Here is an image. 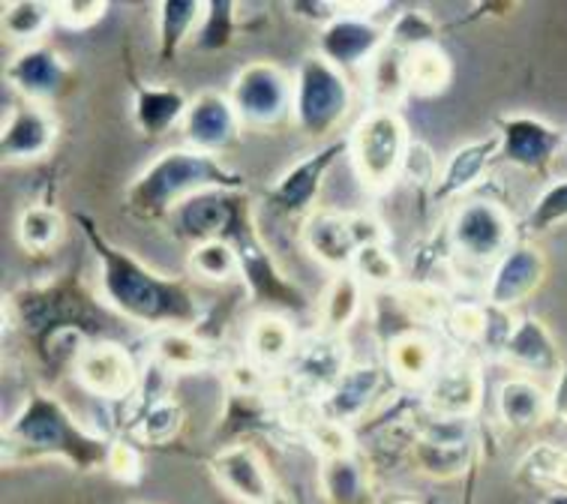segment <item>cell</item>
Returning <instances> with one entry per match:
<instances>
[{
	"label": "cell",
	"instance_id": "cell-28",
	"mask_svg": "<svg viewBox=\"0 0 567 504\" xmlns=\"http://www.w3.org/2000/svg\"><path fill=\"white\" fill-rule=\"evenodd\" d=\"M189 96L181 88L133 82V124L145 138H163L184 124Z\"/></svg>",
	"mask_w": 567,
	"mask_h": 504
},
{
	"label": "cell",
	"instance_id": "cell-9",
	"mask_svg": "<svg viewBox=\"0 0 567 504\" xmlns=\"http://www.w3.org/2000/svg\"><path fill=\"white\" fill-rule=\"evenodd\" d=\"M516 235L514 216L493 198H463L447 223L451 253L472 268H495V261L516 244Z\"/></svg>",
	"mask_w": 567,
	"mask_h": 504
},
{
	"label": "cell",
	"instance_id": "cell-15",
	"mask_svg": "<svg viewBox=\"0 0 567 504\" xmlns=\"http://www.w3.org/2000/svg\"><path fill=\"white\" fill-rule=\"evenodd\" d=\"M340 156H349V135H337L333 142L321 144L319 151H312L310 156L291 165L289 172L268 189L270 210L291 216V219L295 216L307 219L316 210V198H319L324 177Z\"/></svg>",
	"mask_w": 567,
	"mask_h": 504
},
{
	"label": "cell",
	"instance_id": "cell-23",
	"mask_svg": "<svg viewBox=\"0 0 567 504\" xmlns=\"http://www.w3.org/2000/svg\"><path fill=\"white\" fill-rule=\"evenodd\" d=\"M391 381V372L382 363H351L316 409L330 421L354 426L370 414L375 402L382 400L384 388Z\"/></svg>",
	"mask_w": 567,
	"mask_h": 504
},
{
	"label": "cell",
	"instance_id": "cell-49",
	"mask_svg": "<svg viewBox=\"0 0 567 504\" xmlns=\"http://www.w3.org/2000/svg\"><path fill=\"white\" fill-rule=\"evenodd\" d=\"M444 328L451 330V337L465 346H484L486 328H489V307L486 304H454L447 312Z\"/></svg>",
	"mask_w": 567,
	"mask_h": 504
},
{
	"label": "cell",
	"instance_id": "cell-2",
	"mask_svg": "<svg viewBox=\"0 0 567 504\" xmlns=\"http://www.w3.org/2000/svg\"><path fill=\"white\" fill-rule=\"evenodd\" d=\"M112 439L84 430L54 393L31 388L21 409L3 426V465L61 460L73 472H105Z\"/></svg>",
	"mask_w": 567,
	"mask_h": 504
},
{
	"label": "cell",
	"instance_id": "cell-42",
	"mask_svg": "<svg viewBox=\"0 0 567 504\" xmlns=\"http://www.w3.org/2000/svg\"><path fill=\"white\" fill-rule=\"evenodd\" d=\"M186 268L193 277L205 279V282H231L235 277H240V256L235 244H228V240H207V244L189 247Z\"/></svg>",
	"mask_w": 567,
	"mask_h": 504
},
{
	"label": "cell",
	"instance_id": "cell-31",
	"mask_svg": "<svg viewBox=\"0 0 567 504\" xmlns=\"http://www.w3.org/2000/svg\"><path fill=\"white\" fill-rule=\"evenodd\" d=\"M370 288L363 286L361 279L354 277V270H342V274H330L328 286L321 291L319 307H316V321H319V333L328 337H342L346 330L361 319L363 300H367Z\"/></svg>",
	"mask_w": 567,
	"mask_h": 504
},
{
	"label": "cell",
	"instance_id": "cell-56",
	"mask_svg": "<svg viewBox=\"0 0 567 504\" xmlns=\"http://www.w3.org/2000/svg\"><path fill=\"white\" fill-rule=\"evenodd\" d=\"M126 504H145V502H135V498H133V502H126Z\"/></svg>",
	"mask_w": 567,
	"mask_h": 504
},
{
	"label": "cell",
	"instance_id": "cell-39",
	"mask_svg": "<svg viewBox=\"0 0 567 504\" xmlns=\"http://www.w3.org/2000/svg\"><path fill=\"white\" fill-rule=\"evenodd\" d=\"M454 82V61L439 42L414 49L409 58V88L414 96H439Z\"/></svg>",
	"mask_w": 567,
	"mask_h": 504
},
{
	"label": "cell",
	"instance_id": "cell-4",
	"mask_svg": "<svg viewBox=\"0 0 567 504\" xmlns=\"http://www.w3.org/2000/svg\"><path fill=\"white\" fill-rule=\"evenodd\" d=\"M10 307L42 360H52V349H58L63 337L84 340L103 325V312L73 277L21 288L10 298Z\"/></svg>",
	"mask_w": 567,
	"mask_h": 504
},
{
	"label": "cell",
	"instance_id": "cell-53",
	"mask_svg": "<svg viewBox=\"0 0 567 504\" xmlns=\"http://www.w3.org/2000/svg\"><path fill=\"white\" fill-rule=\"evenodd\" d=\"M477 477H481V463L472 465L463 477V502L460 504H477Z\"/></svg>",
	"mask_w": 567,
	"mask_h": 504
},
{
	"label": "cell",
	"instance_id": "cell-40",
	"mask_svg": "<svg viewBox=\"0 0 567 504\" xmlns=\"http://www.w3.org/2000/svg\"><path fill=\"white\" fill-rule=\"evenodd\" d=\"M238 3L235 0H207L205 19L198 24L196 37H193L189 45L202 54L228 52L235 45V40H238Z\"/></svg>",
	"mask_w": 567,
	"mask_h": 504
},
{
	"label": "cell",
	"instance_id": "cell-38",
	"mask_svg": "<svg viewBox=\"0 0 567 504\" xmlns=\"http://www.w3.org/2000/svg\"><path fill=\"white\" fill-rule=\"evenodd\" d=\"M66 235V223L58 207L52 205H31L24 207L16 223V237L19 244L33 256H45L52 253Z\"/></svg>",
	"mask_w": 567,
	"mask_h": 504
},
{
	"label": "cell",
	"instance_id": "cell-3",
	"mask_svg": "<svg viewBox=\"0 0 567 504\" xmlns=\"http://www.w3.org/2000/svg\"><path fill=\"white\" fill-rule=\"evenodd\" d=\"M210 189L247 193V177L223 165L219 156L181 144L163 151L135 175L124 193V210L142 223H163L186 198Z\"/></svg>",
	"mask_w": 567,
	"mask_h": 504
},
{
	"label": "cell",
	"instance_id": "cell-33",
	"mask_svg": "<svg viewBox=\"0 0 567 504\" xmlns=\"http://www.w3.org/2000/svg\"><path fill=\"white\" fill-rule=\"evenodd\" d=\"M207 3L202 0H163L156 3V40L159 61L172 63L186 42H193L198 24L205 19Z\"/></svg>",
	"mask_w": 567,
	"mask_h": 504
},
{
	"label": "cell",
	"instance_id": "cell-54",
	"mask_svg": "<svg viewBox=\"0 0 567 504\" xmlns=\"http://www.w3.org/2000/svg\"><path fill=\"white\" fill-rule=\"evenodd\" d=\"M544 504H567V490H561V493H547L544 495Z\"/></svg>",
	"mask_w": 567,
	"mask_h": 504
},
{
	"label": "cell",
	"instance_id": "cell-21",
	"mask_svg": "<svg viewBox=\"0 0 567 504\" xmlns=\"http://www.w3.org/2000/svg\"><path fill=\"white\" fill-rule=\"evenodd\" d=\"M58 144V117L49 105L16 103L0 126V160L7 165L37 163L52 154Z\"/></svg>",
	"mask_w": 567,
	"mask_h": 504
},
{
	"label": "cell",
	"instance_id": "cell-5",
	"mask_svg": "<svg viewBox=\"0 0 567 504\" xmlns=\"http://www.w3.org/2000/svg\"><path fill=\"white\" fill-rule=\"evenodd\" d=\"M409 126L396 109H367L349 133V163L367 193H384L403 177Z\"/></svg>",
	"mask_w": 567,
	"mask_h": 504
},
{
	"label": "cell",
	"instance_id": "cell-34",
	"mask_svg": "<svg viewBox=\"0 0 567 504\" xmlns=\"http://www.w3.org/2000/svg\"><path fill=\"white\" fill-rule=\"evenodd\" d=\"M319 486L328 504H367L370 495V469L361 453L321 460Z\"/></svg>",
	"mask_w": 567,
	"mask_h": 504
},
{
	"label": "cell",
	"instance_id": "cell-12",
	"mask_svg": "<svg viewBox=\"0 0 567 504\" xmlns=\"http://www.w3.org/2000/svg\"><path fill=\"white\" fill-rule=\"evenodd\" d=\"M247 214H252V202L244 193L210 189V193L186 198L184 205L168 216V226L177 240L196 247L207 240H228Z\"/></svg>",
	"mask_w": 567,
	"mask_h": 504
},
{
	"label": "cell",
	"instance_id": "cell-36",
	"mask_svg": "<svg viewBox=\"0 0 567 504\" xmlns=\"http://www.w3.org/2000/svg\"><path fill=\"white\" fill-rule=\"evenodd\" d=\"M516 481L537 493H561L567 490V444L537 442L516 465Z\"/></svg>",
	"mask_w": 567,
	"mask_h": 504
},
{
	"label": "cell",
	"instance_id": "cell-24",
	"mask_svg": "<svg viewBox=\"0 0 567 504\" xmlns=\"http://www.w3.org/2000/svg\"><path fill=\"white\" fill-rule=\"evenodd\" d=\"M289 367V381L295 384V391H303L319 405L328 397L330 388L340 381L342 372L351 367L346 340L342 337H328V333L316 330L310 340L300 342L298 354H295Z\"/></svg>",
	"mask_w": 567,
	"mask_h": 504
},
{
	"label": "cell",
	"instance_id": "cell-50",
	"mask_svg": "<svg viewBox=\"0 0 567 504\" xmlns=\"http://www.w3.org/2000/svg\"><path fill=\"white\" fill-rule=\"evenodd\" d=\"M439 163H435L433 151H430V144L417 142L412 138L409 144V154H405V165H403V177H409V184L414 189H421L426 196H433L435 184H439Z\"/></svg>",
	"mask_w": 567,
	"mask_h": 504
},
{
	"label": "cell",
	"instance_id": "cell-26",
	"mask_svg": "<svg viewBox=\"0 0 567 504\" xmlns=\"http://www.w3.org/2000/svg\"><path fill=\"white\" fill-rule=\"evenodd\" d=\"M505 363L516 367L519 372H540V376H553L561 372L565 360L558 351L556 337L537 316H519L507 337L505 349H502Z\"/></svg>",
	"mask_w": 567,
	"mask_h": 504
},
{
	"label": "cell",
	"instance_id": "cell-37",
	"mask_svg": "<svg viewBox=\"0 0 567 504\" xmlns=\"http://www.w3.org/2000/svg\"><path fill=\"white\" fill-rule=\"evenodd\" d=\"M0 10V31L12 42H21V49L40 45L42 37L58 24V10L45 0H10Z\"/></svg>",
	"mask_w": 567,
	"mask_h": 504
},
{
	"label": "cell",
	"instance_id": "cell-45",
	"mask_svg": "<svg viewBox=\"0 0 567 504\" xmlns=\"http://www.w3.org/2000/svg\"><path fill=\"white\" fill-rule=\"evenodd\" d=\"M567 223V177H556L553 184L535 198V205L528 210L526 223H523V235L540 237L549 235L553 228Z\"/></svg>",
	"mask_w": 567,
	"mask_h": 504
},
{
	"label": "cell",
	"instance_id": "cell-1",
	"mask_svg": "<svg viewBox=\"0 0 567 504\" xmlns=\"http://www.w3.org/2000/svg\"><path fill=\"white\" fill-rule=\"evenodd\" d=\"M73 223L82 228L100 265V295L105 307L142 328H196L202 319V300L186 279L163 277L159 270L147 268L142 258L109 240L91 214L75 210Z\"/></svg>",
	"mask_w": 567,
	"mask_h": 504
},
{
	"label": "cell",
	"instance_id": "cell-27",
	"mask_svg": "<svg viewBox=\"0 0 567 504\" xmlns=\"http://www.w3.org/2000/svg\"><path fill=\"white\" fill-rule=\"evenodd\" d=\"M384 367L391 372V379L403 388H426L439 367H442V354L426 333L421 330H403L388 342V354H384Z\"/></svg>",
	"mask_w": 567,
	"mask_h": 504
},
{
	"label": "cell",
	"instance_id": "cell-25",
	"mask_svg": "<svg viewBox=\"0 0 567 504\" xmlns=\"http://www.w3.org/2000/svg\"><path fill=\"white\" fill-rule=\"evenodd\" d=\"M498 147H502V142L493 133L484 135V138H475V142L460 144L456 151H451L430 202L433 205H447L454 198L468 196L484 181L486 168L498 160Z\"/></svg>",
	"mask_w": 567,
	"mask_h": 504
},
{
	"label": "cell",
	"instance_id": "cell-17",
	"mask_svg": "<svg viewBox=\"0 0 567 504\" xmlns=\"http://www.w3.org/2000/svg\"><path fill=\"white\" fill-rule=\"evenodd\" d=\"M3 79L10 82V88L19 93L24 103L52 105L54 100H61L63 93L70 91L73 82V66L52 45H28L12 54Z\"/></svg>",
	"mask_w": 567,
	"mask_h": 504
},
{
	"label": "cell",
	"instance_id": "cell-10",
	"mask_svg": "<svg viewBox=\"0 0 567 504\" xmlns=\"http://www.w3.org/2000/svg\"><path fill=\"white\" fill-rule=\"evenodd\" d=\"M414 469L430 481H456L472 465L481 463V444L475 439V421L465 418H435L417 423L409 442Z\"/></svg>",
	"mask_w": 567,
	"mask_h": 504
},
{
	"label": "cell",
	"instance_id": "cell-43",
	"mask_svg": "<svg viewBox=\"0 0 567 504\" xmlns=\"http://www.w3.org/2000/svg\"><path fill=\"white\" fill-rule=\"evenodd\" d=\"M300 432L310 444L312 451L319 453L321 460H333V456H349L358 453V439L346 423H337L319 414V409L310 418H300Z\"/></svg>",
	"mask_w": 567,
	"mask_h": 504
},
{
	"label": "cell",
	"instance_id": "cell-51",
	"mask_svg": "<svg viewBox=\"0 0 567 504\" xmlns=\"http://www.w3.org/2000/svg\"><path fill=\"white\" fill-rule=\"evenodd\" d=\"M58 24L70 31H91L93 24H100L109 12L105 0H58Z\"/></svg>",
	"mask_w": 567,
	"mask_h": 504
},
{
	"label": "cell",
	"instance_id": "cell-8",
	"mask_svg": "<svg viewBox=\"0 0 567 504\" xmlns=\"http://www.w3.org/2000/svg\"><path fill=\"white\" fill-rule=\"evenodd\" d=\"M228 100L247 130H277L295 121V75L274 61H249L228 84Z\"/></svg>",
	"mask_w": 567,
	"mask_h": 504
},
{
	"label": "cell",
	"instance_id": "cell-19",
	"mask_svg": "<svg viewBox=\"0 0 567 504\" xmlns=\"http://www.w3.org/2000/svg\"><path fill=\"white\" fill-rule=\"evenodd\" d=\"M421 393L426 414L475 421L481 405H484V372L475 360H447Z\"/></svg>",
	"mask_w": 567,
	"mask_h": 504
},
{
	"label": "cell",
	"instance_id": "cell-52",
	"mask_svg": "<svg viewBox=\"0 0 567 504\" xmlns=\"http://www.w3.org/2000/svg\"><path fill=\"white\" fill-rule=\"evenodd\" d=\"M549 418L558 423H567V360L561 372H558L553 391H549Z\"/></svg>",
	"mask_w": 567,
	"mask_h": 504
},
{
	"label": "cell",
	"instance_id": "cell-41",
	"mask_svg": "<svg viewBox=\"0 0 567 504\" xmlns=\"http://www.w3.org/2000/svg\"><path fill=\"white\" fill-rule=\"evenodd\" d=\"M184 421L186 414L181 402L154 400L142 409L138 421H135V426L126 432V435L138 444H154V448H159V444L175 442L177 435H181V430H184Z\"/></svg>",
	"mask_w": 567,
	"mask_h": 504
},
{
	"label": "cell",
	"instance_id": "cell-44",
	"mask_svg": "<svg viewBox=\"0 0 567 504\" xmlns=\"http://www.w3.org/2000/svg\"><path fill=\"white\" fill-rule=\"evenodd\" d=\"M354 277L361 279L367 288H379V291H393V288L403 286V268H400V258L391 253V244H370L363 247L354 258Z\"/></svg>",
	"mask_w": 567,
	"mask_h": 504
},
{
	"label": "cell",
	"instance_id": "cell-48",
	"mask_svg": "<svg viewBox=\"0 0 567 504\" xmlns=\"http://www.w3.org/2000/svg\"><path fill=\"white\" fill-rule=\"evenodd\" d=\"M105 474L114 477L117 484H126V486L138 484V481L145 477V453H142L138 442H133L130 435L112 439L109 460H105Z\"/></svg>",
	"mask_w": 567,
	"mask_h": 504
},
{
	"label": "cell",
	"instance_id": "cell-47",
	"mask_svg": "<svg viewBox=\"0 0 567 504\" xmlns=\"http://www.w3.org/2000/svg\"><path fill=\"white\" fill-rule=\"evenodd\" d=\"M439 21L423 10H403L393 16V21L388 24V42L400 45L405 52H414L421 45H433L439 42Z\"/></svg>",
	"mask_w": 567,
	"mask_h": 504
},
{
	"label": "cell",
	"instance_id": "cell-7",
	"mask_svg": "<svg viewBox=\"0 0 567 504\" xmlns=\"http://www.w3.org/2000/svg\"><path fill=\"white\" fill-rule=\"evenodd\" d=\"M300 247L316 258L321 268L330 274L351 270L354 258L370 244H388L391 235L382 219L358 210H333V207H316L298 232Z\"/></svg>",
	"mask_w": 567,
	"mask_h": 504
},
{
	"label": "cell",
	"instance_id": "cell-16",
	"mask_svg": "<svg viewBox=\"0 0 567 504\" xmlns=\"http://www.w3.org/2000/svg\"><path fill=\"white\" fill-rule=\"evenodd\" d=\"M73 376L79 388L100 400H130L138 384L142 372L135 367V358L117 342H84L79 358L73 360Z\"/></svg>",
	"mask_w": 567,
	"mask_h": 504
},
{
	"label": "cell",
	"instance_id": "cell-55",
	"mask_svg": "<svg viewBox=\"0 0 567 504\" xmlns=\"http://www.w3.org/2000/svg\"><path fill=\"white\" fill-rule=\"evenodd\" d=\"M391 504H417V502H412V498H400V502H391Z\"/></svg>",
	"mask_w": 567,
	"mask_h": 504
},
{
	"label": "cell",
	"instance_id": "cell-14",
	"mask_svg": "<svg viewBox=\"0 0 567 504\" xmlns=\"http://www.w3.org/2000/svg\"><path fill=\"white\" fill-rule=\"evenodd\" d=\"M207 472L240 504H289L279 493L265 456L256 444L235 442L210 453Z\"/></svg>",
	"mask_w": 567,
	"mask_h": 504
},
{
	"label": "cell",
	"instance_id": "cell-22",
	"mask_svg": "<svg viewBox=\"0 0 567 504\" xmlns=\"http://www.w3.org/2000/svg\"><path fill=\"white\" fill-rule=\"evenodd\" d=\"M388 42V28L375 24L367 16H349L342 12L340 19H333L330 24L319 28V49L324 61H330L337 70L349 75L358 66H370L375 54L382 52Z\"/></svg>",
	"mask_w": 567,
	"mask_h": 504
},
{
	"label": "cell",
	"instance_id": "cell-6",
	"mask_svg": "<svg viewBox=\"0 0 567 504\" xmlns=\"http://www.w3.org/2000/svg\"><path fill=\"white\" fill-rule=\"evenodd\" d=\"M351 112L349 75L324 61L321 54H307L295 72V121L300 135L312 142H333V133Z\"/></svg>",
	"mask_w": 567,
	"mask_h": 504
},
{
	"label": "cell",
	"instance_id": "cell-32",
	"mask_svg": "<svg viewBox=\"0 0 567 504\" xmlns=\"http://www.w3.org/2000/svg\"><path fill=\"white\" fill-rule=\"evenodd\" d=\"M409 58L412 52H405L393 42H384V49L370 61L367 66V84H370L372 109H396L405 96H412L409 88Z\"/></svg>",
	"mask_w": 567,
	"mask_h": 504
},
{
	"label": "cell",
	"instance_id": "cell-18",
	"mask_svg": "<svg viewBox=\"0 0 567 504\" xmlns=\"http://www.w3.org/2000/svg\"><path fill=\"white\" fill-rule=\"evenodd\" d=\"M244 130L247 126L240 124L228 93L202 91L196 96H189V109H186L184 124H181L186 147L219 156L240 142Z\"/></svg>",
	"mask_w": 567,
	"mask_h": 504
},
{
	"label": "cell",
	"instance_id": "cell-20",
	"mask_svg": "<svg viewBox=\"0 0 567 504\" xmlns=\"http://www.w3.org/2000/svg\"><path fill=\"white\" fill-rule=\"evenodd\" d=\"M547 282V256L532 240H516L505 256L495 261L486 282V304L511 309L526 304Z\"/></svg>",
	"mask_w": 567,
	"mask_h": 504
},
{
	"label": "cell",
	"instance_id": "cell-46",
	"mask_svg": "<svg viewBox=\"0 0 567 504\" xmlns=\"http://www.w3.org/2000/svg\"><path fill=\"white\" fill-rule=\"evenodd\" d=\"M393 295L400 300V307L409 312V319L417 321H444L447 312L454 309L456 300H451V295L439 286H430V282H414V286H400L393 288Z\"/></svg>",
	"mask_w": 567,
	"mask_h": 504
},
{
	"label": "cell",
	"instance_id": "cell-13",
	"mask_svg": "<svg viewBox=\"0 0 567 504\" xmlns=\"http://www.w3.org/2000/svg\"><path fill=\"white\" fill-rule=\"evenodd\" d=\"M498 160L535 177H549V168L567 144L565 133L535 114H505L498 117Z\"/></svg>",
	"mask_w": 567,
	"mask_h": 504
},
{
	"label": "cell",
	"instance_id": "cell-30",
	"mask_svg": "<svg viewBox=\"0 0 567 504\" xmlns=\"http://www.w3.org/2000/svg\"><path fill=\"white\" fill-rule=\"evenodd\" d=\"M247 358L261 370H282L298 354V330L279 312H261L247 328Z\"/></svg>",
	"mask_w": 567,
	"mask_h": 504
},
{
	"label": "cell",
	"instance_id": "cell-29",
	"mask_svg": "<svg viewBox=\"0 0 567 504\" xmlns=\"http://www.w3.org/2000/svg\"><path fill=\"white\" fill-rule=\"evenodd\" d=\"M495 414L507 430H535L549 418V391L532 376H511L495 391Z\"/></svg>",
	"mask_w": 567,
	"mask_h": 504
},
{
	"label": "cell",
	"instance_id": "cell-35",
	"mask_svg": "<svg viewBox=\"0 0 567 504\" xmlns=\"http://www.w3.org/2000/svg\"><path fill=\"white\" fill-rule=\"evenodd\" d=\"M214 360V349L207 346L196 330L172 328L156 330L154 363L165 372H198L207 370Z\"/></svg>",
	"mask_w": 567,
	"mask_h": 504
},
{
	"label": "cell",
	"instance_id": "cell-11",
	"mask_svg": "<svg viewBox=\"0 0 567 504\" xmlns=\"http://www.w3.org/2000/svg\"><path fill=\"white\" fill-rule=\"evenodd\" d=\"M228 244H235L240 256V279L247 286L249 298L256 304H270L277 309H289V312H307L310 300L300 291L286 274L277 268V261L265 247V240L258 237L256 219L247 214L235 228V235L228 237Z\"/></svg>",
	"mask_w": 567,
	"mask_h": 504
}]
</instances>
